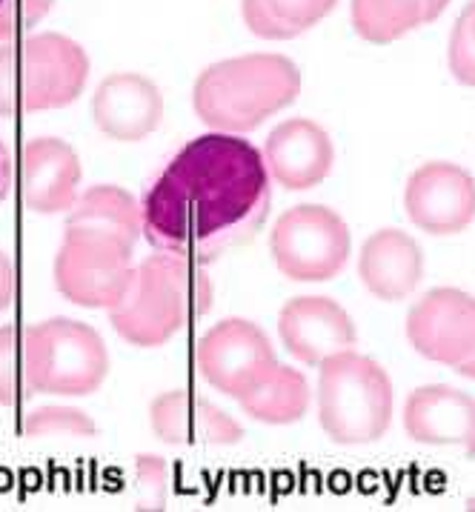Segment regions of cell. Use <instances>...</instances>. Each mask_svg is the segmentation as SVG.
<instances>
[{
    "mask_svg": "<svg viewBox=\"0 0 475 512\" xmlns=\"http://www.w3.org/2000/svg\"><path fill=\"white\" fill-rule=\"evenodd\" d=\"M9 186H12V161H9V149L0 138V204L9 195Z\"/></svg>",
    "mask_w": 475,
    "mask_h": 512,
    "instance_id": "30",
    "label": "cell"
},
{
    "mask_svg": "<svg viewBox=\"0 0 475 512\" xmlns=\"http://www.w3.org/2000/svg\"><path fill=\"white\" fill-rule=\"evenodd\" d=\"M212 281L201 264L158 252L135 267L126 295L109 309L112 329L132 347H164L212 309Z\"/></svg>",
    "mask_w": 475,
    "mask_h": 512,
    "instance_id": "2",
    "label": "cell"
},
{
    "mask_svg": "<svg viewBox=\"0 0 475 512\" xmlns=\"http://www.w3.org/2000/svg\"><path fill=\"white\" fill-rule=\"evenodd\" d=\"M92 118L106 138L138 144L164 118L161 89L138 72H115L95 89Z\"/></svg>",
    "mask_w": 475,
    "mask_h": 512,
    "instance_id": "15",
    "label": "cell"
},
{
    "mask_svg": "<svg viewBox=\"0 0 475 512\" xmlns=\"http://www.w3.org/2000/svg\"><path fill=\"white\" fill-rule=\"evenodd\" d=\"M81 158L61 138H32L21 146L18 192L21 204L38 215L69 212L78 201Z\"/></svg>",
    "mask_w": 475,
    "mask_h": 512,
    "instance_id": "13",
    "label": "cell"
},
{
    "mask_svg": "<svg viewBox=\"0 0 475 512\" xmlns=\"http://www.w3.org/2000/svg\"><path fill=\"white\" fill-rule=\"evenodd\" d=\"M413 349L444 367H458L475 352V298L453 287L430 289L407 315Z\"/></svg>",
    "mask_w": 475,
    "mask_h": 512,
    "instance_id": "10",
    "label": "cell"
},
{
    "mask_svg": "<svg viewBox=\"0 0 475 512\" xmlns=\"http://www.w3.org/2000/svg\"><path fill=\"white\" fill-rule=\"evenodd\" d=\"M149 424L169 447H232L244 438L235 418L189 390L161 392L149 407Z\"/></svg>",
    "mask_w": 475,
    "mask_h": 512,
    "instance_id": "16",
    "label": "cell"
},
{
    "mask_svg": "<svg viewBox=\"0 0 475 512\" xmlns=\"http://www.w3.org/2000/svg\"><path fill=\"white\" fill-rule=\"evenodd\" d=\"M404 206L421 232L458 235L475 221V178L455 164H424L407 181Z\"/></svg>",
    "mask_w": 475,
    "mask_h": 512,
    "instance_id": "11",
    "label": "cell"
},
{
    "mask_svg": "<svg viewBox=\"0 0 475 512\" xmlns=\"http://www.w3.org/2000/svg\"><path fill=\"white\" fill-rule=\"evenodd\" d=\"M55 0H0V41H15L46 18Z\"/></svg>",
    "mask_w": 475,
    "mask_h": 512,
    "instance_id": "25",
    "label": "cell"
},
{
    "mask_svg": "<svg viewBox=\"0 0 475 512\" xmlns=\"http://www.w3.org/2000/svg\"><path fill=\"white\" fill-rule=\"evenodd\" d=\"M355 32L370 43H393L427 23L424 0H352Z\"/></svg>",
    "mask_w": 475,
    "mask_h": 512,
    "instance_id": "21",
    "label": "cell"
},
{
    "mask_svg": "<svg viewBox=\"0 0 475 512\" xmlns=\"http://www.w3.org/2000/svg\"><path fill=\"white\" fill-rule=\"evenodd\" d=\"M404 430L418 444L458 447L475 458V398L444 384L421 387L404 404Z\"/></svg>",
    "mask_w": 475,
    "mask_h": 512,
    "instance_id": "17",
    "label": "cell"
},
{
    "mask_svg": "<svg viewBox=\"0 0 475 512\" xmlns=\"http://www.w3.org/2000/svg\"><path fill=\"white\" fill-rule=\"evenodd\" d=\"M66 229L109 232V235H118L135 246L138 238L144 235L141 201H135L121 186H89L83 195H78L75 206L66 212Z\"/></svg>",
    "mask_w": 475,
    "mask_h": 512,
    "instance_id": "19",
    "label": "cell"
},
{
    "mask_svg": "<svg viewBox=\"0 0 475 512\" xmlns=\"http://www.w3.org/2000/svg\"><path fill=\"white\" fill-rule=\"evenodd\" d=\"M467 507H470V510H475V498H473V501H470V504H467Z\"/></svg>",
    "mask_w": 475,
    "mask_h": 512,
    "instance_id": "34",
    "label": "cell"
},
{
    "mask_svg": "<svg viewBox=\"0 0 475 512\" xmlns=\"http://www.w3.org/2000/svg\"><path fill=\"white\" fill-rule=\"evenodd\" d=\"M135 246L95 229H66L55 255V287L86 309H112L132 284Z\"/></svg>",
    "mask_w": 475,
    "mask_h": 512,
    "instance_id": "7",
    "label": "cell"
},
{
    "mask_svg": "<svg viewBox=\"0 0 475 512\" xmlns=\"http://www.w3.org/2000/svg\"><path fill=\"white\" fill-rule=\"evenodd\" d=\"M195 364L212 390L244 401L275 372L278 358L264 329L247 318H227L201 335Z\"/></svg>",
    "mask_w": 475,
    "mask_h": 512,
    "instance_id": "9",
    "label": "cell"
},
{
    "mask_svg": "<svg viewBox=\"0 0 475 512\" xmlns=\"http://www.w3.org/2000/svg\"><path fill=\"white\" fill-rule=\"evenodd\" d=\"M169 495V467L161 455H135V510H164Z\"/></svg>",
    "mask_w": 475,
    "mask_h": 512,
    "instance_id": "24",
    "label": "cell"
},
{
    "mask_svg": "<svg viewBox=\"0 0 475 512\" xmlns=\"http://www.w3.org/2000/svg\"><path fill=\"white\" fill-rule=\"evenodd\" d=\"M241 15H244V23L249 26V32L258 35V38H264V41H290V38L301 35L295 26L281 21L269 9L267 0H241Z\"/></svg>",
    "mask_w": 475,
    "mask_h": 512,
    "instance_id": "26",
    "label": "cell"
},
{
    "mask_svg": "<svg viewBox=\"0 0 475 512\" xmlns=\"http://www.w3.org/2000/svg\"><path fill=\"white\" fill-rule=\"evenodd\" d=\"M301 95V72L284 55H241L207 66L192 89V109L212 132L244 135Z\"/></svg>",
    "mask_w": 475,
    "mask_h": 512,
    "instance_id": "3",
    "label": "cell"
},
{
    "mask_svg": "<svg viewBox=\"0 0 475 512\" xmlns=\"http://www.w3.org/2000/svg\"><path fill=\"white\" fill-rule=\"evenodd\" d=\"M269 204L264 155L241 135L207 132L186 141L144 186V235L158 252L207 267L255 238Z\"/></svg>",
    "mask_w": 475,
    "mask_h": 512,
    "instance_id": "1",
    "label": "cell"
},
{
    "mask_svg": "<svg viewBox=\"0 0 475 512\" xmlns=\"http://www.w3.org/2000/svg\"><path fill=\"white\" fill-rule=\"evenodd\" d=\"M464 18L470 21V29H473V38H475V0L473 3H467V9H464Z\"/></svg>",
    "mask_w": 475,
    "mask_h": 512,
    "instance_id": "33",
    "label": "cell"
},
{
    "mask_svg": "<svg viewBox=\"0 0 475 512\" xmlns=\"http://www.w3.org/2000/svg\"><path fill=\"white\" fill-rule=\"evenodd\" d=\"M318 421L332 444L364 447L393 424V381L381 364L344 349L321 364Z\"/></svg>",
    "mask_w": 475,
    "mask_h": 512,
    "instance_id": "5",
    "label": "cell"
},
{
    "mask_svg": "<svg viewBox=\"0 0 475 512\" xmlns=\"http://www.w3.org/2000/svg\"><path fill=\"white\" fill-rule=\"evenodd\" d=\"M21 432L29 435V438H49V435L95 438L98 427H95V421L86 412L75 410V407H41V410L23 415Z\"/></svg>",
    "mask_w": 475,
    "mask_h": 512,
    "instance_id": "23",
    "label": "cell"
},
{
    "mask_svg": "<svg viewBox=\"0 0 475 512\" xmlns=\"http://www.w3.org/2000/svg\"><path fill=\"white\" fill-rule=\"evenodd\" d=\"M269 252L278 272L295 284L330 281L350 261V229L330 206H292L272 229Z\"/></svg>",
    "mask_w": 475,
    "mask_h": 512,
    "instance_id": "8",
    "label": "cell"
},
{
    "mask_svg": "<svg viewBox=\"0 0 475 512\" xmlns=\"http://www.w3.org/2000/svg\"><path fill=\"white\" fill-rule=\"evenodd\" d=\"M26 381L38 395H92L109 375L104 338L83 321L49 318L23 329Z\"/></svg>",
    "mask_w": 475,
    "mask_h": 512,
    "instance_id": "6",
    "label": "cell"
},
{
    "mask_svg": "<svg viewBox=\"0 0 475 512\" xmlns=\"http://www.w3.org/2000/svg\"><path fill=\"white\" fill-rule=\"evenodd\" d=\"M267 3L281 21L295 26L298 32H307L330 15L338 0H267Z\"/></svg>",
    "mask_w": 475,
    "mask_h": 512,
    "instance_id": "28",
    "label": "cell"
},
{
    "mask_svg": "<svg viewBox=\"0 0 475 512\" xmlns=\"http://www.w3.org/2000/svg\"><path fill=\"white\" fill-rule=\"evenodd\" d=\"M450 6V0H424V12H427V23H433L441 18V12Z\"/></svg>",
    "mask_w": 475,
    "mask_h": 512,
    "instance_id": "31",
    "label": "cell"
},
{
    "mask_svg": "<svg viewBox=\"0 0 475 512\" xmlns=\"http://www.w3.org/2000/svg\"><path fill=\"white\" fill-rule=\"evenodd\" d=\"M35 395L23 367V329L0 327V407H18Z\"/></svg>",
    "mask_w": 475,
    "mask_h": 512,
    "instance_id": "22",
    "label": "cell"
},
{
    "mask_svg": "<svg viewBox=\"0 0 475 512\" xmlns=\"http://www.w3.org/2000/svg\"><path fill=\"white\" fill-rule=\"evenodd\" d=\"M278 335L290 355L307 367H321L330 355L355 347L358 332L338 301L324 295H301L284 304Z\"/></svg>",
    "mask_w": 475,
    "mask_h": 512,
    "instance_id": "12",
    "label": "cell"
},
{
    "mask_svg": "<svg viewBox=\"0 0 475 512\" xmlns=\"http://www.w3.org/2000/svg\"><path fill=\"white\" fill-rule=\"evenodd\" d=\"M238 404L249 418H255L261 424L287 427V424L301 421L310 410V384H307L304 372L278 364L267 381Z\"/></svg>",
    "mask_w": 475,
    "mask_h": 512,
    "instance_id": "20",
    "label": "cell"
},
{
    "mask_svg": "<svg viewBox=\"0 0 475 512\" xmlns=\"http://www.w3.org/2000/svg\"><path fill=\"white\" fill-rule=\"evenodd\" d=\"M455 372H458V375H464V378H470V381H475V352L467 358V361H461V364L455 367Z\"/></svg>",
    "mask_w": 475,
    "mask_h": 512,
    "instance_id": "32",
    "label": "cell"
},
{
    "mask_svg": "<svg viewBox=\"0 0 475 512\" xmlns=\"http://www.w3.org/2000/svg\"><path fill=\"white\" fill-rule=\"evenodd\" d=\"M89 78L81 43L41 32L0 43V118L61 109L78 101Z\"/></svg>",
    "mask_w": 475,
    "mask_h": 512,
    "instance_id": "4",
    "label": "cell"
},
{
    "mask_svg": "<svg viewBox=\"0 0 475 512\" xmlns=\"http://www.w3.org/2000/svg\"><path fill=\"white\" fill-rule=\"evenodd\" d=\"M18 295V275H15V264L9 261L6 252H0V312L15 304Z\"/></svg>",
    "mask_w": 475,
    "mask_h": 512,
    "instance_id": "29",
    "label": "cell"
},
{
    "mask_svg": "<svg viewBox=\"0 0 475 512\" xmlns=\"http://www.w3.org/2000/svg\"><path fill=\"white\" fill-rule=\"evenodd\" d=\"M358 275L378 301H404L424 278V252L407 232L381 229L361 246Z\"/></svg>",
    "mask_w": 475,
    "mask_h": 512,
    "instance_id": "18",
    "label": "cell"
},
{
    "mask_svg": "<svg viewBox=\"0 0 475 512\" xmlns=\"http://www.w3.org/2000/svg\"><path fill=\"white\" fill-rule=\"evenodd\" d=\"M450 72L458 83L475 86V38L464 12L458 15L450 38Z\"/></svg>",
    "mask_w": 475,
    "mask_h": 512,
    "instance_id": "27",
    "label": "cell"
},
{
    "mask_svg": "<svg viewBox=\"0 0 475 512\" xmlns=\"http://www.w3.org/2000/svg\"><path fill=\"white\" fill-rule=\"evenodd\" d=\"M264 164L275 184L290 192H304L327 181L335 164V149L324 126L310 118H290L269 132Z\"/></svg>",
    "mask_w": 475,
    "mask_h": 512,
    "instance_id": "14",
    "label": "cell"
}]
</instances>
